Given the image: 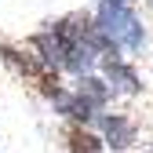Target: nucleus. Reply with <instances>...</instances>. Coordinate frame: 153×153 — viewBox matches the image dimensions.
Wrapping results in <instances>:
<instances>
[{
	"mask_svg": "<svg viewBox=\"0 0 153 153\" xmlns=\"http://www.w3.org/2000/svg\"><path fill=\"white\" fill-rule=\"evenodd\" d=\"M95 26H99L102 40L113 51H142L146 48V26L139 22L135 7H124V4H99V15H95Z\"/></svg>",
	"mask_w": 153,
	"mask_h": 153,
	"instance_id": "f257e3e1",
	"label": "nucleus"
},
{
	"mask_svg": "<svg viewBox=\"0 0 153 153\" xmlns=\"http://www.w3.org/2000/svg\"><path fill=\"white\" fill-rule=\"evenodd\" d=\"M99 62H102V69H106V80H109L113 91H124V95H139V91H142V76H139V69L131 66V62H124L117 51H106Z\"/></svg>",
	"mask_w": 153,
	"mask_h": 153,
	"instance_id": "f03ea898",
	"label": "nucleus"
},
{
	"mask_svg": "<svg viewBox=\"0 0 153 153\" xmlns=\"http://www.w3.org/2000/svg\"><path fill=\"white\" fill-rule=\"evenodd\" d=\"M102 142L109 146V149H131L139 142V128H135V120L128 117V113H106L102 117Z\"/></svg>",
	"mask_w": 153,
	"mask_h": 153,
	"instance_id": "7ed1b4c3",
	"label": "nucleus"
},
{
	"mask_svg": "<svg viewBox=\"0 0 153 153\" xmlns=\"http://www.w3.org/2000/svg\"><path fill=\"white\" fill-rule=\"evenodd\" d=\"M76 95L91 106V109H106V102H109V95H113V88L106 84V80H99V76H91V73H84V76H76Z\"/></svg>",
	"mask_w": 153,
	"mask_h": 153,
	"instance_id": "20e7f679",
	"label": "nucleus"
},
{
	"mask_svg": "<svg viewBox=\"0 0 153 153\" xmlns=\"http://www.w3.org/2000/svg\"><path fill=\"white\" fill-rule=\"evenodd\" d=\"M55 109H59L62 117H69L73 124H84V128H88V120L99 117V109H91V106H88L76 91H73V95H66V91H62L59 99H55Z\"/></svg>",
	"mask_w": 153,
	"mask_h": 153,
	"instance_id": "39448f33",
	"label": "nucleus"
},
{
	"mask_svg": "<svg viewBox=\"0 0 153 153\" xmlns=\"http://www.w3.org/2000/svg\"><path fill=\"white\" fill-rule=\"evenodd\" d=\"M66 142H69V153H102L106 149L102 135H95L84 124H69L66 128Z\"/></svg>",
	"mask_w": 153,
	"mask_h": 153,
	"instance_id": "423d86ee",
	"label": "nucleus"
},
{
	"mask_svg": "<svg viewBox=\"0 0 153 153\" xmlns=\"http://www.w3.org/2000/svg\"><path fill=\"white\" fill-rule=\"evenodd\" d=\"M106 4H124V7H131L135 0H106Z\"/></svg>",
	"mask_w": 153,
	"mask_h": 153,
	"instance_id": "0eeeda50",
	"label": "nucleus"
},
{
	"mask_svg": "<svg viewBox=\"0 0 153 153\" xmlns=\"http://www.w3.org/2000/svg\"><path fill=\"white\" fill-rule=\"evenodd\" d=\"M146 4H149V7H153V0H146Z\"/></svg>",
	"mask_w": 153,
	"mask_h": 153,
	"instance_id": "6e6552de",
	"label": "nucleus"
}]
</instances>
